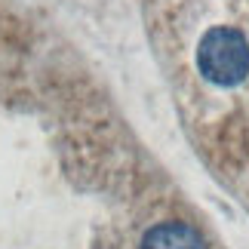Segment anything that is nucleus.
<instances>
[{"instance_id": "f257e3e1", "label": "nucleus", "mask_w": 249, "mask_h": 249, "mask_svg": "<svg viewBox=\"0 0 249 249\" xmlns=\"http://www.w3.org/2000/svg\"><path fill=\"white\" fill-rule=\"evenodd\" d=\"M197 68L215 86H237L249 74V43L237 28H213L197 46Z\"/></svg>"}, {"instance_id": "f03ea898", "label": "nucleus", "mask_w": 249, "mask_h": 249, "mask_svg": "<svg viewBox=\"0 0 249 249\" xmlns=\"http://www.w3.org/2000/svg\"><path fill=\"white\" fill-rule=\"evenodd\" d=\"M142 249H206V243L191 225H185V222H163V225H154L145 234Z\"/></svg>"}]
</instances>
